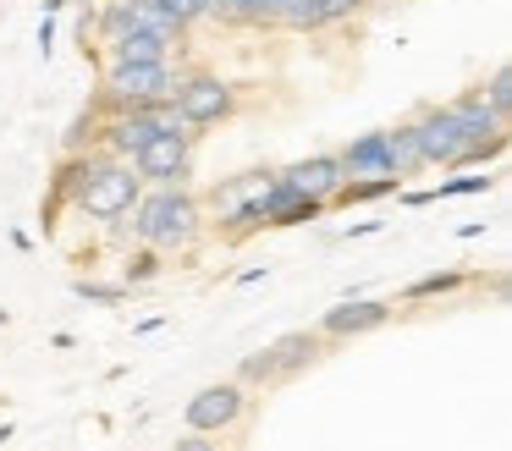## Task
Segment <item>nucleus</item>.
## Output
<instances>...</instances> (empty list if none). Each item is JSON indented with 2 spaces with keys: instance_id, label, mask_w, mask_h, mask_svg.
Instances as JSON below:
<instances>
[{
  "instance_id": "4",
  "label": "nucleus",
  "mask_w": 512,
  "mask_h": 451,
  "mask_svg": "<svg viewBox=\"0 0 512 451\" xmlns=\"http://www.w3.org/2000/svg\"><path fill=\"white\" fill-rule=\"evenodd\" d=\"M325 336L320 330H287V336H276L265 352H248L243 363H237V385H281L292 380L298 369H309L314 358H320Z\"/></svg>"
},
{
  "instance_id": "19",
  "label": "nucleus",
  "mask_w": 512,
  "mask_h": 451,
  "mask_svg": "<svg viewBox=\"0 0 512 451\" xmlns=\"http://www.w3.org/2000/svg\"><path fill=\"white\" fill-rule=\"evenodd\" d=\"M496 176H452V182H435V187H419V193H402L413 209L419 204H435V198H468V193H490Z\"/></svg>"
},
{
  "instance_id": "7",
  "label": "nucleus",
  "mask_w": 512,
  "mask_h": 451,
  "mask_svg": "<svg viewBox=\"0 0 512 451\" xmlns=\"http://www.w3.org/2000/svg\"><path fill=\"white\" fill-rule=\"evenodd\" d=\"M243 407H248V391L237 380H221V385L193 391L188 407H182V418H188V429H199V435H221V429H232L237 418H243Z\"/></svg>"
},
{
  "instance_id": "25",
  "label": "nucleus",
  "mask_w": 512,
  "mask_h": 451,
  "mask_svg": "<svg viewBox=\"0 0 512 451\" xmlns=\"http://www.w3.org/2000/svg\"><path fill=\"white\" fill-rule=\"evenodd\" d=\"M479 99H485V105L507 121V110H512V66H496V72H490V83L479 88Z\"/></svg>"
},
{
  "instance_id": "14",
  "label": "nucleus",
  "mask_w": 512,
  "mask_h": 451,
  "mask_svg": "<svg viewBox=\"0 0 512 451\" xmlns=\"http://www.w3.org/2000/svg\"><path fill=\"white\" fill-rule=\"evenodd\" d=\"M105 55H111V61H171V39L127 28V33H116V39H105Z\"/></svg>"
},
{
  "instance_id": "10",
  "label": "nucleus",
  "mask_w": 512,
  "mask_h": 451,
  "mask_svg": "<svg viewBox=\"0 0 512 451\" xmlns=\"http://www.w3.org/2000/svg\"><path fill=\"white\" fill-rule=\"evenodd\" d=\"M391 308L397 303H386V297H347V303L325 308L320 336H369V330H380L391 319Z\"/></svg>"
},
{
  "instance_id": "9",
  "label": "nucleus",
  "mask_w": 512,
  "mask_h": 451,
  "mask_svg": "<svg viewBox=\"0 0 512 451\" xmlns=\"http://www.w3.org/2000/svg\"><path fill=\"white\" fill-rule=\"evenodd\" d=\"M413 127H419V149H424V165H457V154H463V127H457L452 105H424L419 116H413Z\"/></svg>"
},
{
  "instance_id": "16",
  "label": "nucleus",
  "mask_w": 512,
  "mask_h": 451,
  "mask_svg": "<svg viewBox=\"0 0 512 451\" xmlns=\"http://www.w3.org/2000/svg\"><path fill=\"white\" fill-rule=\"evenodd\" d=\"M402 193V176H353V182H342L331 193V204L353 209V204H375V198H391Z\"/></svg>"
},
{
  "instance_id": "5",
  "label": "nucleus",
  "mask_w": 512,
  "mask_h": 451,
  "mask_svg": "<svg viewBox=\"0 0 512 451\" xmlns=\"http://www.w3.org/2000/svg\"><path fill=\"white\" fill-rule=\"evenodd\" d=\"M171 105H177L182 121L199 132V127H215V121L232 116L237 94H232V83H226L221 72H182L177 88H171Z\"/></svg>"
},
{
  "instance_id": "31",
  "label": "nucleus",
  "mask_w": 512,
  "mask_h": 451,
  "mask_svg": "<svg viewBox=\"0 0 512 451\" xmlns=\"http://www.w3.org/2000/svg\"><path fill=\"white\" fill-rule=\"evenodd\" d=\"M83 6H89V0H83Z\"/></svg>"
},
{
  "instance_id": "15",
  "label": "nucleus",
  "mask_w": 512,
  "mask_h": 451,
  "mask_svg": "<svg viewBox=\"0 0 512 451\" xmlns=\"http://www.w3.org/2000/svg\"><path fill=\"white\" fill-rule=\"evenodd\" d=\"M452 116H457V127H463V138L468 143H479V138H490V132H507V121L496 116V110L479 99V88L474 94H463V99H452Z\"/></svg>"
},
{
  "instance_id": "11",
  "label": "nucleus",
  "mask_w": 512,
  "mask_h": 451,
  "mask_svg": "<svg viewBox=\"0 0 512 451\" xmlns=\"http://www.w3.org/2000/svg\"><path fill=\"white\" fill-rule=\"evenodd\" d=\"M364 0H276V28L292 33H314V28H331V22H347Z\"/></svg>"
},
{
  "instance_id": "27",
  "label": "nucleus",
  "mask_w": 512,
  "mask_h": 451,
  "mask_svg": "<svg viewBox=\"0 0 512 451\" xmlns=\"http://www.w3.org/2000/svg\"><path fill=\"white\" fill-rule=\"evenodd\" d=\"M149 110V121H155V132H188V138H199V132L182 121V110L171 105V99H155V105H144Z\"/></svg>"
},
{
  "instance_id": "21",
  "label": "nucleus",
  "mask_w": 512,
  "mask_h": 451,
  "mask_svg": "<svg viewBox=\"0 0 512 451\" xmlns=\"http://www.w3.org/2000/svg\"><path fill=\"white\" fill-rule=\"evenodd\" d=\"M133 6V28H144V33H160V39H171V44H182V28L166 17V11L155 6V0H127Z\"/></svg>"
},
{
  "instance_id": "8",
  "label": "nucleus",
  "mask_w": 512,
  "mask_h": 451,
  "mask_svg": "<svg viewBox=\"0 0 512 451\" xmlns=\"http://www.w3.org/2000/svg\"><path fill=\"white\" fill-rule=\"evenodd\" d=\"M270 182H276V171H270V165H254V171H237V176H226V182L210 193L215 226H226V231L237 237V220L248 215V204H254V198L265 193Z\"/></svg>"
},
{
  "instance_id": "30",
  "label": "nucleus",
  "mask_w": 512,
  "mask_h": 451,
  "mask_svg": "<svg viewBox=\"0 0 512 451\" xmlns=\"http://www.w3.org/2000/svg\"><path fill=\"white\" fill-rule=\"evenodd\" d=\"M72 0H45V17H56V11H67Z\"/></svg>"
},
{
  "instance_id": "12",
  "label": "nucleus",
  "mask_w": 512,
  "mask_h": 451,
  "mask_svg": "<svg viewBox=\"0 0 512 451\" xmlns=\"http://www.w3.org/2000/svg\"><path fill=\"white\" fill-rule=\"evenodd\" d=\"M281 182H292L303 198H320V204H331V193L347 182L342 176V160L336 154H309V160H298V165H287V171H276Z\"/></svg>"
},
{
  "instance_id": "3",
  "label": "nucleus",
  "mask_w": 512,
  "mask_h": 451,
  "mask_svg": "<svg viewBox=\"0 0 512 451\" xmlns=\"http://www.w3.org/2000/svg\"><path fill=\"white\" fill-rule=\"evenodd\" d=\"M177 77L182 72L171 61H111L100 77V99L105 110H144L155 99H171Z\"/></svg>"
},
{
  "instance_id": "17",
  "label": "nucleus",
  "mask_w": 512,
  "mask_h": 451,
  "mask_svg": "<svg viewBox=\"0 0 512 451\" xmlns=\"http://www.w3.org/2000/svg\"><path fill=\"white\" fill-rule=\"evenodd\" d=\"M210 17L237 22V28H276V0H215Z\"/></svg>"
},
{
  "instance_id": "1",
  "label": "nucleus",
  "mask_w": 512,
  "mask_h": 451,
  "mask_svg": "<svg viewBox=\"0 0 512 451\" xmlns=\"http://www.w3.org/2000/svg\"><path fill=\"white\" fill-rule=\"evenodd\" d=\"M127 215H133V226H122L116 237H133L138 248L155 253H182L204 231V204L188 187H149V193H138V204Z\"/></svg>"
},
{
  "instance_id": "6",
  "label": "nucleus",
  "mask_w": 512,
  "mask_h": 451,
  "mask_svg": "<svg viewBox=\"0 0 512 451\" xmlns=\"http://www.w3.org/2000/svg\"><path fill=\"white\" fill-rule=\"evenodd\" d=\"M133 171L144 176V187H188V176H193V138H188V132H155V138L133 154Z\"/></svg>"
},
{
  "instance_id": "2",
  "label": "nucleus",
  "mask_w": 512,
  "mask_h": 451,
  "mask_svg": "<svg viewBox=\"0 0 512 451\" xmlns=\"http://www.w3.org/2000/svg\"><path fill=\"white\" fill-rule=\"evenodd\" d=\"M138 193H144V176L133 171V160H111V154L100 149V160H94V171L83 176L72 209L89 215V220H122L127 209L138 204Z\"/></svg>"
},
{
  "instance_id": "29",
  "label": "nucleus",
  "mask_w": 512,
  "mask_h": 451,
  "mask_svg": "<svg viewBox=\"0 0 512 451\" xmlns=\"http://www.w3.org/2000/svg\"><path fill=\"white\" fill-rule=\"evenodd\" d=\"M50 50H56V17H45V22H39V55L50 61Z\"/></svg>"
},
{
  "instance_id": "26",
  "label": "nucleus",
  "mask_w": 512,
  "mask_h": 451,
  "mask_svg": "<svg viewBox=\"0 0 512 451\" xmlns=\"http://www.w3.org/2000/svg\"><path fill=\"white\" fill-rule=\"evenodd\" d=\"M501 154H507V132H490V138H479V143H463L457 165H496Z\"/></svg>"
},
{
  "instance_id": "20",
  "label": "nucleus",
  "mask_w": 512,
  "mask_h": 451,
  "mask_svg": "<svg viewBox=\"0 0 512 451\" xmlns=\"http://www.w3.org/2000/svg\"><path fill=\"white\" fill-rule=\"evenodd\" d=\"M463 286H468V275H463V270H430V275H419V281L402 286V303H424V297H452V292H463Z\"/></svg>"
},
{
  "instance_id": "23",
  "label": "nucleus",
  "mask_w": 512,
  "mask_h": 451,
  "mask_svg": "<svg viewBox=\"0 0 512 451\" xmlns=\"http://www.w3.org/2000/svg\"><path fill=\"white\" fill-rule=\"evenodd\" d=\"M160 275V253L155 248H133L127 253V264H122V286L133 292V286H144V281H155Z\"/></svg>"
},
{
  "instance_id": "24",
  "label": "nucleus",
  "mask_w": 512,
  "mask_h": 451,
  "mask_svg": "<svg viewBox=\"0 0 512 451\" xmlns=\"http://www.w3.org/2000/svg\"><path fill=\"white\" fill-rule=\"evenodd\" d=\"M72 297H83V303H100V308H116V303H127V286L122 281H89V275H83V281H72Z\"/></svg>"
},
{
  "instance_id": "28",
  "label": "nucleus",
  "mask_w": 512,
  "mask_h": 451,
  "mask_svg": "<svg viewBox=\"0 0 512 451\" xmlns=\"http://www.w3.org/2000/svg\"><path fill=\"white\" fill-rule=\"evenodd\" d=\"M166 451H221V446H215L210 435H199V429H188V435H182V440H171Z\"/></svg>"
},
{
  "instance_id": "18",
  "label": "nucleus",
  "mask_w": 512,
  "mask_h": 451,
  "mask_svg": "<svg viewBox=\"0 0 512 451\" xmlns=\"http://www.w3.org/2000/svg\"><path fill=\"white\" fill-rule=\"evenodd\" d=\"M386 149H391V171L397 176L424 171V149H419V127H413V121H402V127L386 132Z\"/></svg>"
},
{
  "instance_id": "13",
  "label": "nucleus",
  "mask_w": 512,
  "mask_h": 451,
  "mask_svg": "<svg viewBox=\"0 0 512 451\" xmlns=\"http://www.w3.org/2000/svg\"><path fill=\"white\" fill-rule=\"evenodd\" d=\"M342 176L353 182V176H397L391 171V149H386V132H364V138H353L342 154Z\"/></svg>"
},
{
  "instance_id": "22",
  "label": "nucleus",
  "mask_w": 512,
  "mask_h": 451,
  "mask_svg": "<svg viewBox=\"0 0 512 451\" xmlns=\"http://www.w3.org/2000/svg\"><path fill=\"white\" fill-rule=\"evenodd\" d=\"M160 11H166L171 22H177L182 33L188 28H199V22H210V11H215V0H155Z\"/></svg>"
}]
</instances>
